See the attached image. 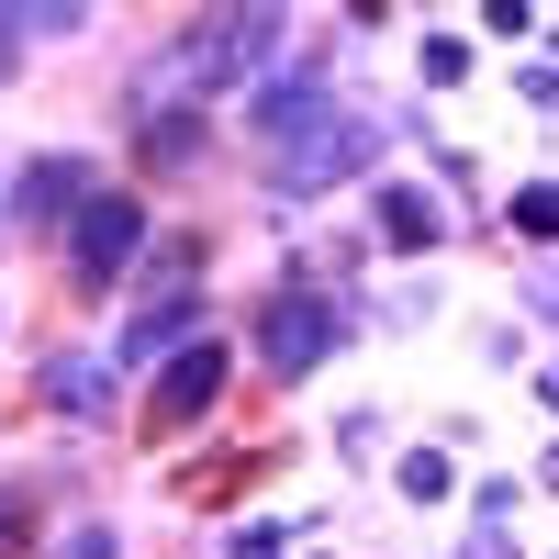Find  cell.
Masks as SVG:
<instances>
[{"mask_svg": "<svg viewBox=\"0 0 559 559\" xmlns=\"http://www.w3.org/2000/svg\"><path fill=\"white\" fill-rule=\"evenodd\" d=\"M269 34H280V12H213V23L179 34V79H191V90L236 79V68H258V57H269Z\"/></svg>", "mask_w": 559, "mask_h": 559, "instance_id": "obj_3", "label": "cell"}, {"mask_svg": "<svg viewBox=\"0 0 559 559\" xmlns=\"http://www.w3.org/2000/svg\"><path fill=\"white\" fill-rule=\"evenodd\" d=\"M90 202H102V168H90V157H34V168L12 179V213H23V224H57V213L79 224Z\"/></svg>", "mask_w": 559, "mask_h": 559, "instance_id": "obj_5", "label": "cell"}, {"mask_svg": "<svg viewBox=\"0 0 559 559\" xmlns=\"http://www.w3.org/2000/svg\"><path fill=\"white\" fill-rule=\"evenodd\" d=\"M213 392H224V347L202 336V347H179V358L157 369V426H191V414H213Z\"/></svg>", "mask_w": 559, "mask_h": 559, "instance_id": "obj_6", "label": "cell"}, {"mask_svg": "<svg viewBox=\"0 0 559 559\" xmlns=\"http://www.w3.org/2000/svg\"><path fill=\"white\" fill-rule=\"evenodd\" d=\"M23 537H34V503H23V492H12V481H0V559H12V548H23Z\"/></svg>", "mask_w": 559, "mask_h": 559, "instance_id": "obj_13", "label": "cell"}, {"mask_svg": "<svg viewBox=\"0 0 559 559\" xmlns=\"http://www.w3.org/2000/svg\"><path fill=\"white\" fill-rule=\"evenodd\" d=\"M369 157H381V123H369V112H313L292 146L269 157V179H280L292 202H313V191H336V179H358Z\"/></svg>", "mask_w": 559, "mask_h": 559, "instance_id": "obj_1", "label": "cell"}, {"mask_svg": "<svg viewBox=\"0 0 559 559\" xmlns=\"http://www.w3.org/2000/svg\"><path fill=\"white\" fill-rule=\"evenodd\" d=\"M336 336H347V313L324 302V292H280V302H269V324H258V358L280 369V381H302V369L336 347Z\"/></svg>", "mask_w": 559, "mask_h": 559, "instance_id": "obj_2", "label": "cell"}, {"mask_svg": "<svg viewBox=\"0 0 559 559\" xmlns=\"http://www.w3.org/2000/svg\"><path fill=\"white\" fill-rule=\"evenodd\" d=\"M437 236H448L437 191H414V179H392V191H381V247H392V258H426Z\"/></svg>", "mask_w": 559, "mask_h": 559, "instance_id": "obj_7", "label": "cell"}, {"mask_svg": "<svg viewBox=\"0 0 559 559\" xmlns=\"http://www.w3.org/2000/svg\"><path fill=\"white\" fill-rule=\"evenodd\" d=\"M57 559H123V537L112 526H79V537H57Z\"/></svg>", "mask_w": 559, "mask_h": 559, "instance_id": "obj_14", "label": "cell"}, {"mask_svg": "<svg viewBox=\"0 0 559 559\" xmlns=\"http://www.w3.org/2000/svg\"><path fill=\"white\" fill-rule=\"evenodd\" d=\"M179 336H191V302H146V324H134V358H146V347H179Z\"/></svg>", "mask_w": 559, "mask_h": 559, "instance_id": "obj_11", "label": "cell"}, {"mask_svg": "<svg viewBox=\"0 0 559 559\" xmlns=\"http://www.w3.org/2000/svg\"><path fill=\"white\" fill-rule=\"evenodd\" d=\"M515 236L559 247V179H537V191H515Z\"/></svg>", "mask_w": 559, "mask_h": 559, "instance_id": "obj_10", "label": "cell"}, {"mask_svg": "<svg viewBox=\"0 0 559 559\" xmlns=\"http://www.w3.org/2000/svg\"><path fill=\"white\" fill-rule=\"evenodd\" d=\"M236 559H280V526H236Z\"/></svg>", "mask_w": 559, "mask_h": 559, "instance_id": "obj_15", "label": "cell"}, {"mask_svg": "<svg viewBox=\"0 0 559 559\" xmlns=\"http://www.w3.org/2000/svg\"><path fill=\"white\" fill-rule=\"evenodd\" d=\"M12 34H23V12H0V45H12Z\"/></svg>", "mask_w": 559, "mask_h": 559, "instance_id": "obj_16", "label": "cell"}, {"mask_svg": "<svg viewBox=\"0 0 559 559\" xmlns=\"http://www.w3.org/2000/svg\"><path fill=\"white\" fill-rule=\"evenodd\" d=\"M191 146H202V112H157L146 123V157L157 168H191Z\"/></svg>", "mask_w": 559, "mask_h": 559, "instance_id": "obj_9", "label": "cell"}, {"mask_svg": "<svg viewBox=\"0 0 559 559\" xmlns=\"http://www.w3.org/2000/svg\"><path fill=\"white\" fill-rule=\"evenodd\" d=\"M45 403L57 414H112V358H57L45 369Z\"/></svg>", "mask_w": 559, "mask_h": 559, "instance_id": "obj_8", "label": "cell"}, {"mask_svg": "<svg viewBox=\"0 0 559 559\" xmlns=\"http://www.w3.org/2000/svg\"><path fill=\"white\" fill-rule=\"evenodd\" d=\"M134 258H146V202H90L79 224H68V269L79 280H112V269H134Z\"/></svg>", "mask_w": 559, "mask_h": 559, "instance_id": "obj_4", "label": "cell"}, {"mask_svg": "<svg viewBox=\"0 0 559 559\" xmlns=\"http://www.w3.org/2000/svg\"><path fill=\"white\" fill-rule=\"evenodd\" d=\"M403 492H414V503H437V492H448V459H437V448H414V459H403Z\"/></svg>", "mask_w": 559, "mask_h": 559, "instance_id": "obj_12", "label": "cell"}]
</instances>
